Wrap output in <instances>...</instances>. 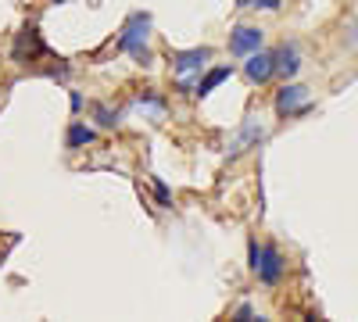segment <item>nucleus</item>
<instances>
[{
  "label": "nucleus",
  "instance_id": "6ab92c4d",
  "mask_svg": "<svg viewBox=\"0 0 358 322\" xmlns=\"http://www.w3.org/2000/svg\"><path fill=\"white\" fill-rule=\"evenodd\" d=\"M50 4H69V0H50Z\"/></svg>",
  "mask_w": 358,
  "mask_h": 322
},
{
  "label": "nucleus",
  "instance_id": "f3484780",
  "mask_svg": "<svg viewBox=\"0 0 358 322\" xmlns=\"http://www.w3.org/2000/svg\"><path fill=\"white\" fill-rule=\"evenodd\" d=\"M69 104H72V115H79V111H83V94H79V90H72Z\"/></svg>",
  "mask_w": 358,
  "mask_h": 322
},
{
  "label": "nucleus",
  "instance_id": "6e6552de",
  "mask_svg": "<svg viewBox=\"0 0 358 322\" xmlns=\"http://www.w3.org/2000/svg\"><path fill=\"white\" fill-rule=\"evenodd\" d=\"M25 54H29V57L47 54V43L40 40L36 25H25V29H22V36H18V43H15V61H25Z\"/></svg>",
  "mask_w": 358,
  "mask_h": 322
},
{
  "label": "nucleus",
  "instance_id": "ddd939ff",
  "mask_svg": "<svg viewBox=\"0 0 358 322\" xmlns=\"http://www.w3.org/2000/svg\"><path fill=\"white\" fill-rule=\"evenodd\" d=\"M136 108L151 111L155 119H162V115H165V101H162L158 94H140V97H136Z\"/></svg>",
  "mask_w": 358,
  "mask_h": 322
},
{
  "label": "nucleus",
  "instance_id": "dca6fc26",
  "mask_svg": "<svg viewBox=\"0 0 358 322\" xmlns=\"http://www.w3.org/2000/svg\"><path fill=\"white\" fill-rule=\"evenodd\" d=\"M283 4V0H255V8H262V11H276Z\"/></svg>",
  "mask_w": 358,
  "mask_h": 322
},
{
  "label": "nucleus",
  "instance_id": "9d476101",
  "mask_svg": "<svg viewBox=\"0 0 358 322\" xmlns=\"http://www.w3.org/2000/svg\"><path fill=\"white\" fill-rule=\"evenodd\" d=\"M90 143H97V129L86 126V122H72L69 133H65V147L69 151H83V147H90Z\"/></svg>",
  "mask_w": 358,
  "mask_h": 322
},
{
  "label": "nucleus",
  "instance_id": "39448f33",
  "mask_svg": "<svg viewBox=\"0 0 358 322\" xmlns=\"http://www.w3.org/2000/svg\"><path fill=\"white\" fill-rule=\"evenodd\" d=\"M244 75H248V82H251V86L268 82V79L276 75V61H273V54H265L262 47H258V50H251V54H248V61H244Z\"/></svg>",
  "mask_w": 358,
  "mask_h": 322
},
{
  "label": "nucleus",
  "instance_id": "7ed1b4c3",
  "mask_svg": "<svg viewBox=\"0 0 358 322\" xmlns=\"http://www.w3.org/2000/svg\"><path fill=\"white\" fill-rule=\"evenodd\" d=\"M212 61V47H190V50H176L172 54V72L179 75V79H190V75H197L201 79V72H204V65Z\"/></svg>",
  "mask_w": 358,
  "mask_h": 322
},
{
  "label": "nucleus",
  "instance_id": "20e7f679",
  "mask_svg": "<svg viewBox=\"0 0 358 322\" xmlns=\"http://www.w3.org/2000/svg\"><path fill=\"white\" fill-rule=\"evenodd\" d=\"M308 104V86L301 82H283V90L276 94V115L280 119H290V115H305Z\"/></svg>",
  "mask_w": 358,
  "mask_h": 322
},
{
  "label": "nucleus",
  "instance_id": "1a4fd4ad",
  "mask_svg": "<svg viewBox=\"0 0 358 322\" xmlns=\"http://www.w3.org/2000/svg\"><path fill=\"white\" fill-rule=\"evenodd\" d=\"M273 61H276V75L294 79V75H297V68H301V54H297V47H294V43H283V47L273 54Z\"/></svg>",
  "mask_w": 358,
  "mask_h": 322
},
{
  "label": "nucleus",
  "instance_id": "f257e3e1",
  "mask_svg": "<svg viewBox=\"0 0 358 322\" xmlns=\"http://www.w3.org/2000/svg\"><path fill=\"white\" fill-rule=\"evenodd\" d=\"M151 29H155V18L147 11H133L122 25V33H118V50L133 54L140 65H151V47H147V40H151Z\"/></svg>",
  "mask_w": 358,
  "mask_h": 322
},
{
  "label": "nucleus",
  "instance_id": "0eeeda50",
  "mask_svg": "<svg viewBox=\"0 0 358 322\" xmlns=\"http://www.w3.org/2000/svg\"><path fill=\"white\" fill-rule=\"evenodd\" d=\"M233 79V65H219V68H208L201 79H197V86H194V97H212L215 90H219V86L222 82H229Z\"/></svg>",
  "mask_w": 358,
  "mask_h": 322
},
{
  "label": "nucleus",
  "instance_id": "423d86ee",
  "mask_svg": "<svg viewBox=\"0 0 358 322\" xmlns=\"http://www.w3.org/2000/svg\"><path fill=\"white\" fill-rule=\"evenodd\" d=\"M265 40V33L258 25H236L233 33H229V54L233 57H248L251 50H258Z\"/></svg>",
  "mask_w": 358,
  "mask_h": 322
},
{
  "label": "nucleus",
  "instance_id": "a211bd4d",
  "mask_svg": "<svg viewBox=\"0 0 358 322\" xmlns=\"http://www.w3.org/2000/svg\"><path fill=\"white\" fill-rule=\"evenodd\" d=\"M236 8H255V0H233Z\"/></svg>",
  "mask_w": 358,
  "mask_h": 322
},
{
  "label": "nucleus",
  "instance_id": "2eb2a0df",
  "mask_svg": "<svg viewBox=\"0 0 358 322\" xmlns=\"http://www.w3.org/2000/svg\"><path fill=\"white\" fill-rule=\"evenodd\" d=\"M233 319H236V322H248V319H255V308H251V305H241V308L233 312Z\"/></svg>",
  "mask_w": 358,
  "mask_h": 322
},
{
  "label": "nucleus",
  "instance_id": "f8f14e48",
  "mask_svg": "<svg viewBox=\"0 0 358 322\" xmlns=\"http://www.w3.org/2000/svg\"><path fill=\"white\" fill-rule=\"evenodd\" d=\"M258 140H262V126L248 122V126H244V133L236 136V143H233V154H241V151L248 147V143H258Z\"/></svg>",
  "mask_w": 358,
  "mask_h": 322
},
{
  "label": "nucleus",
  "instance_id": "4468645a",
  "mask_svg": "<svg viewBox=\"0 0 358 322\" xmlns=\"http://www.w3.org/2000/svg\"><path fill=\"white\" fill-rule=\"evenodd\" d=\"M155 200L162 204V208H172V190H169L162 180H155Z\"/></svg>",
  "mask_w": 358,
  "mask_h": 322
},
{
  "label": "nucleus",
  "instance_id": "9b49d317",
  "mask_svg": "<svg viewBox=\"0 0 358 322\" xmlns=\"http://www.w3.org/2000/svg\"><path fill=\"white\" fill-rule=\"evenodd\" d=\"M94 119L101 129H118L122 126V111L111 108V104H94Z\"/></svg>",
  "mask_w": 358,
  "mask_h": 322
},
{
  "label": "nucleus",
  "instance_id": "f03ea898",
  "mask_svg": "<svg viewBox=\"0 0 358 322\" xmlns=\"http://www.w3.org/2000/svg\"><path fill=\"white\" fill-rule=\"evenodd\" d=\"M283 272H287V261H283L280 247H276V244H265V247L258 251V261H255V276H258L265 286H280Z\"/></svg>",
  "mask_w": 358,
  "mask_h": 322
}]
</instances>
